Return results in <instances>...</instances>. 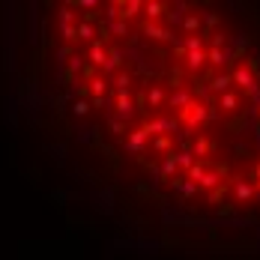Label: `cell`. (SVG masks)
<instances>
[{
  "label": "cell",
  "mask_w": 260,
  "mask_h": 260,
  "mask_svg": "<svg viewBox=\"0 0 260 260\" xmlns=\"http://www.w3.org/2000/svg\"><path fill=\"white\" fill-rule=\"evenodd\" d=\"M144 141H147V138H144L141 132H132V138H129V150H138V147H141Z\"/></svg>",
  "instance_id": "obj_18"
},
{
  "label": "cell",
  "mask_w": 260,
  "mask_h": 260,
  "mask_svg": "<svg viewBox=\"0 0 260 260\" xmlns=\"http://www.w3.org/2000/svg\"><path fill=\"white\" fill-rule=\"evenodd\" d=\"M105 60H108V48L99 45V42H93V45H90V63H93V66H105Z\"/></svg>",
  "instance_id": "obj_9"
},
{
  "label": "cell",
  "mask_w": 260,
  "mask_h": 260,
  "mask_svg": "<svg viewBox=\"0 0 260 260\" xmlns=\"http://www.w3.org/2000/svg\"><path fill=\"white\" fill-rule=\"evenodd\" d=\"M182 81H185V69H182V66H174V69L168 72V84H171V90H182V87H185Z\"/></svg>",
  "instance_id": "obj_10"
},
{
  "label": "cell",
  "mask_w": 260,
  "mask_h": 260,
  "mask_svg": "<svg viewBox=\"0 0 260 260\" xmlns=\"http://www.w3.org/2000/svg\"><path fill=\"white\" fill-rule=\"evenodd\" d=\"M231 84H236V87H239V90H245V93H254V90H257V78H254L242 63L231 72Z\"/></svg>",
  "instance_id": "obj_2"
},
{
  "label": "cell",
  "mask_w": 260,
  "mask_h": 260,
  "mask_svg": "<svg viewBox=\"0 0 260 260\" xmlns=\"http://www.w3.org/2000/svg\"><path fill=\"white\" fill-rule=\"evenodd\" d=\"M114 84H117V90H129L132 87V75L129 72H117V75H114Z\"/></svg>",
  "instance_id": "obj_16"
},
{
  "label": "cell",
  "mask_w": 260,
  "mask_h": 260,
  "mask_svg": "<svg viewBox=\"0 0 260 260\" xmlns=\"http://www.w3.org/2000/svg\"><path fill=\"white\" fill-rule=\"evenodd\" d=\"M231 87H234V84H231V72H221V75H212V78H209V90L218 93V96L228 93Z\"/></svg>",
  "instance_id": "obj_7"
},
{
  "label": "cell",
  "mask_w": 260,
  "mask_h": 260,
  "mask_svg": "<svg viewBox=\"0 0 260 260\" xmlns=\"http://www.w3.org/2000/svg\"><path fill=\"white\" fill-rule=\"evenodd\" d=\"M207 63L209 66H224V63H228V51H224V48H209Z\"/></svg>",
  "instance_id": "obj_12"
},
{
  "label": "cell",
  "mask_w": 260,
  "mask_h": 260,
  "mask_svg": "<svg viewBox=\"0 0 260 260\" xmlns=\"http://www.w3.org/2000/svg\"><path fill=\"white\" fill-rule=\"evenodd\" d=\"M251 194H254V182H242V180L236 182V191H234V198L239 201V204H242V201H248Z\"/></svg>",
  "instance_id": "obj_11"
},
{
  "label": "cell",
  "mask_w": 260,
  "mask_h": 260,
  "mask_svg": "<svg viewBox=\"0 0 260 260\" xmlns=\"http://www.w3.org/2000/svg\"><path fill=\"white\" fill-rule=\"evenodd\" d=\"M204 66H207V51H204V48L185 54V66H182L185 72H198V69H204Z\"/></svg>",
  "instance_id": "obj_4"
},
{
  "label": "cell",
  "mask_w": 260,
  "mask_h": 260,
  "mask_svg": "<svg viewBox=\"0 0 260 260\" xmlns=\"http://www.w3.org/2000/svg\"><path fill=\"white\" fill-rule=\"evenodd\" d=\"M141 9H144V18H147V21H153V24H156L158 18H161V12H165V9H168V3H158V0H150V3H144V6H141Z\"/></svg>",
  "instance_id": "obj_6"
},
{
  "label": "cell",
  "mask_w": 260,
  "mask_h": 260,
  "mask_svg": "<svg viewBox=\"0 0 260 260\" xmlns=\"http://www.w3.org/2000/svg\"><path fill=\"white\" fill-rule=\"evenodd\" d=\"M144 33H147V39H153V42H168L174 33L168 30V27L161 24H153V21H144Z\"/></svg>",
  "instance_id": "obj_3"
},
{
  "label": "cell",
  "mask_w": 260,
  "mask_h": 260,
  "mask_svg": "<svg viewBox=\"0 0 260 260\" xmlns=\"http://www.w3.org/2000/svg\"><path fill=\"white\" fill-rule=\"evenodd\" d=\"M209 150H212V141L204 138V135H198V141H194V156H207Z\"/></svg>",
  "instance_id": "obj_15"
},
{
  "label": "cell",
  "mask_w": 260,
  "mask_h": 260,
  "mask_svg": "<svg viewBox=\"0 0 260 260\" xmlns=\"http://www.w3.org/2000/svg\"><path fill=\"white\" fill-rule=\"evenodd\" d=\"M191 102V96L185 93V90H177V93H171V108H177V111H182L185 105Z\"/></svg>",
  "instance_id": "obj_14"
},
{
  "label": "cell",
  "mask_w": 260,
  "mask_h": 260,
  "mask_svg": "<svg viewBox=\"0 0 260 260\" xmlns=\"http://www.w3.org/2000/svg\"><path fill=\"white\" fill-rule=\"evenodd\" d=\"M182 30H185V33H194V30L201 33V15H198V12H188L185 21H182Z\"/></svg>",
  "instance_id": "obj_13"
},
{
  "label": "cell",
  "mask_w": 260,
  "mask_h": 260,
  "mask_svg": "<svg viewBox=\"0 0 260 260\" xmlns=\"http://www.w3.org/2000/svg\"><path fill=\"white\" fill-rule=\"evenodd\" d=\"M117 114L120 117H132L135 114V99H132L129 90H120L117 93Z\"/></svg>",
  "instance_id": "obj_5"
},
{
  "label": "cell",
  "mask_w": 260,
  "mask_h": 260,
  "mask_svg": "<svg viewBox=\"0 0 260 260\" xmlns=\"http://www.w3.org/2000/svg\"><path fill=\"white\" fill-rule=\"evenodd\" d=\"M156 150L158 153H168V150H171V135H158L156 138Z\"/></svg>",
  "instance_id": "obj_17"
},
{
  "label": "cell",
  "mask_w": 260,
  "mask_h": 260,
  "mask_svg": "<svg viewBox=\"0 0 260 260\" xmlns=\"http://www.w3.org/2000/svg\"><path fill=\"white\" fill-rule=\"evenodd\" d=\"M239 102H242V96H239V93H231V90L218 96V108H221L224 114H231V111H236V108H239Z\"/></svg>",
  "instance_id": "obj_8"
},
{
  "label": "cell",
  "mask_w": 260,
  "mask_h": 260,
  "mask_svg": "<svg viewBox=\"0 0 260 260\" xmlns=\"http://www.w3.org/2000/svg\"><path fill=\"white\" fill-rule=\"evenodd\" d=\"M209 117H215V111H209V105H204V102H191L185 105L180 111V120L188 126V129H194V126H201L204 120H209Z\"/></svg>",
  "instance_id": "obj_1"
},
{
  "label": "cell",
  "mask_w": 260,
  "mask_h": 260,
  "mask_svg": "<svg viewBox=\"0 0 260 260\" xmlns=\"http://www.w3.org/2000/svg\"><path fill=\"white\" fill-rule=\"evenodd\" d=\"M72 111H75L78 117H87V114H90V102H75L72 105Z\"/></svg>",
  "instance_id": "obj_19"
}]
</instances>
